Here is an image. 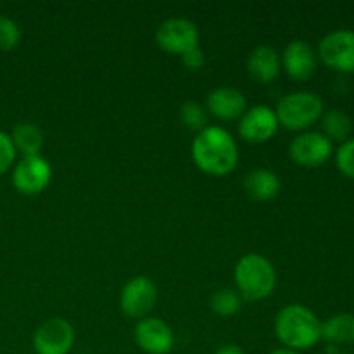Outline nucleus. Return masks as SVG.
<instances>
[{
    "mask_svg": "<svg viewBox=\"0 0 354 354\" xmlns=\"http://www.w3.org/2000/svg\"><path fill=\"white\" fill-rule=\"evenodd\" d=\"M192 159L197 168L211 176H225L239 162V147L221 127H206L192 142Z\"/></svg>",
    "mask_w": 354,
    "mask_h": 354,
    "instance_id": "f257e3e1",
    "label": "nucleus"
},
{
    "mask_svg": "<svg viewBox=\"0 0 354 354\" xmlns=\"http://www.w3.org/2000/svg\"><path fill=\"white\" fill-rule=\"evenodd\" d=\"M273 330L283 348L306 351L322 341V322L308 306L292 303L277 313Z\"/></svg>",
    "mask_w": 354,
    "mask_h": 354,
    "instance_id": "f03ea898",
    "label": "nucleus"
},
{
    "mask_svg": "<svg viewBox=\"0 0 354 354\" xmlns=\"http://www.w3.org/2000/svg\"><path fill=\"white\" fill-rule=\"evenodd\" d=\"M235 286L241 297L248 303L263 301L275 292L277 270L268 258L261 254L242 256L234 270Z\"/></svg>",
    "mask_w": 354,
    "mask_h": 354,
    "instance_id": "7ed1b4c3",
    "label": "nucleus"
},
{
    "mask_svg": "<svg viewBox=\"0 0 354 354\" xmlns=\"http://www.w3.org/2000/svg\"><path fill=\"white\" fill-rule=\"evenodd\" d=\"M280 127L290 131H308L324 116V100L313 92H292L283 95L275 107Z\"/></svg>",
    "mask_w": 354,
    "mask_h": 354,
    "instance_id": "20e7f679",
    "label": "nucleus"
},
{
    "mask_svg": "<svg viewBox=\"0 0 354 354\" xmlns=\"http://www.w3.org/2000/svg\"><path fill=\"white\" fill-rule=\"evenodd\" d=\"M318 57L325 66L339 73H354V31L339 28L322 38Z\"/></svg>",
    "mask_w": 354,
    "mask_h": 354,
    "instance_id": "39448f33",
    "label": "nucleus"
},
{
    "mask_svg": "<svg viewBox=\"0 0 354 354\" xmlns=\"http://www.w3.org/2000/svg\"><path fill=\"white\" fill-rule=\"evenodd\" d=\"M158 301V287L147 277H133L124 283L120 294V308L127 317L144 320Z\"/></svg>",
    "mask_w": 354,
    "mask_h": 354,
    "instance_id": "423d86ee",
    "label": "nucleus"
},
{
    "mask_svg": "<svg viewBox=\"0 0 354 354\" xmlns=\"http://www.w3.org/2000/svg\"><path fill=\"white\" fill-rule=\"evenodd\" d=\"M159 48L168 54L182 55L194 47H199V30L196 23L185 17H169L156 31Z\"/></svg>",
    "mask_w": 354,
    "mask_h": 354,
    "instance_id": "0eeeda50",
    "label": "nucleus"
},
{
    "mask_svg": "<svg viewBox=\"0 0 354 354\" xmlns=\"http://www.w3.org/2000/svg\"><path fill=\"white\" fill-rule=\"evenodd\" d=\"M334 154V144L322 131H303L289 145V156L303 168H318Z\"/></svg>",
    "mask_w": 354,
    "mask_h": 354,
    "instance_id": "6e6552de",
    "label": "nucleus"
},
{
    "mask_svg": "<svg viewBox=\"0 0 354 354\" xmlns=\"http://www.w3.org/2000/svg\"><path fill=\"white\" fill-rule=\"evenodd\" d=\"M50 180V162L40 154L23 158L12 169V183L23 196H38L47 189Z\"/></svg>",
    "mask_w": 354,
    "mask_h": 354,
    "instance_id": "1a4fd4ad",
    "label": "nucleus"
},
{
    "mask_svg": "<svg viewBox=\"0 0 354 354\" xmlns=\"http://www.w3.org/2000/svg\"><path fill=\"white\" fill-rule=\"evenodd\" d=\"M75 344V328L64 318H48L37 328L33 348L37 354H68Z\"/></svg>",
    "mask_w": 354,
    "mask_h": 354,
    "instance_id": "9d476101",
    "label": "nucleus"
},
{
    "mask_svg": "<svg viewBox=\"0 0 354 354\" xmlns=\"http://www.w3.org/2000/svg\"><path fill=\"white\" fill-rule=\"evenodd\" d=\"M279 128L275 109L263 104L248 109L239 120V135L249 144H265L275 137Z\"/></svg>",
    "mask_w": 354,
    "mask_h": 354,
    "instance_id": "9b49d317",
    "label": "nucleus"
},
{
    "mask_svg": "<svg viewBox=\"0 0 354 354\" xmlns=\"http://www.w3.org/2000/svg\"><path fill=\"white\" fill-rule=\"evenodd\" d=\"M135 342L145 354H168L175 346L171 327L159 318H144L135 327Z\"/></svg>",
    "mask_w": 354,
    "mask_h": 354,
    "instance_id": "f8f14e48",
    "label": "nucleus"
},
{
    "mask_svg": "<svg viewBox=\"0 0 354 354\" xmlns=\"http://www.w3.org/2000/svg\"><path fill=\"white\" fill-rule=\"evenodd\" d=\"M282 69L296 82H306L317 71L318 55L306 40H292L280 55Z\"/></svg>",
    "mask_w": 354,
    "mask_h": 354,
    "instance_id": "ddd939ff",
    "label": "nucleus"
},
{
    "mask_svg": "<svg viewBox=\"0 0 354 354\" xmlns=\"http://www.w3.org/2000/svg\"><path fill=\"white\" fill-rule=\"evenodd\" d=\"M206 111L221 121L241 120L248 111V100L244 93L234 86H218L207 93Z\"/></svg>",
    "mask_w": 354,
    "mask_h": 354,
    "instance_id": "4468645a",
    "label": "nucleus"
},
{
    "mask_svg": "<svg viewBox=\"0 0 354 354\" xmlns=\"http://www.w3.org/2000/svg\"><path fill=\"white\" fill-rule=\"evenodd\" d=\"M245 66H248V73L251 75V78L256 80L258 83L273 82L282 71L280 54L273 47H268V45L256 47L249 54Z\"/></svg>",
    "mask_w": 354,
    "mask_h": 354,
    "instance_id": "2eb2a0df",
    "label": "nucleus"
},
{
    "mask_svg": "<svg viewBox=\"0 0 354 354\" xmlns=\"http://www.w3.org/2000/svg\"><path fill=\"white\" fill-rule=\"evenodd\" d=\"M280 178L273 171L265 168H256L249 171L244 178V190L251 199L266 203L275 199L280 194Z\"/></svg>",
    "mask_w": 354,
    "mask_h": 354,
    "instance_id": "dca6fc26",
    "label": "nucleus"
},
{
    "mask_svg": "<svg viewBox=\"0 0 354 354\" xmlns=\"http://www.w3.org/2000/svg\"><path fill=\"white\" fill-rule=\"evenodd\" d=\"M322 339L332 346L354 344V315L337 313L324 322Z\"/></svg>",
    "mask_w": 354,
    "mask_h": 354,
    "instance_id": "f3484780",
    "label": "nucleus"
},
{
    "mask_svg": "<svg viewBox=\"0 0 354 354\" xmlns=\"http://www.w3.org/2000/svg\"><path fill=\"white\" fill-rule=\"evenodd\" d=\"M16 152H21L23 158L28 156H38L44 145V133L40 128L33 123H17L10 133Z\"/></svg>",
    "mask_w": 354,
    "mask_h": 354,
    "instance_id": "a211bd4d",
    "label": "nucleus"
},
{
    "mask_svg": "<svg viewBox=\"0 0 354 354\" xmlns=\"http://www.w3.org/2000/svg\"><path fill=\"white\" fill-rule=\"evenodd\" d=\"M353 123L348 113L342 109L324 111L322 116V133L330 142H346L351 135Z\"/></svg>",
    "mask_w": 354,
    "mask_h": 354,
    "instance_id": "6ab92c4d",
    "label": "nucleus"
},
{
    "mask_svg": "<svg viewBox=\"0 0 354 354\" xmlns=\"http://www.w3.org/2000/svg\"><path fill=\"white\" fill-rule=\"evenodd\" d=\"M242 304H244V299L241 297V294L235 289H230V287L216 290L211 296L209 301V306L213 310V313L221 318L235 317L242 310Z\"/></svg>",
    "mask_w": 354,
    "mask_h": 354,
    "instance_id": "aec40b11",
    "label": "nucleus"
},
{
    "mask_svg": "<svg viewBox=\"0 0 354 354\" xmlns=\"http://www.w3.org/2000/svg\"><path fill=\"white\" fill-rule=\"evenodd\" d=\"M180 121L183 127L189 128L192 131H203L204 128L209 127L207 124V111L203 104L194 102V100H187L182 107H180Z\"/></svg>",
    "mask_w": 354,
    "mask_h": 354,
    "instance_id": "412c9836",
    "label": "nucleus"
},
{
    "mask_svg": "<svg viewBox=\"0 0 354 354\" xmlns=\"http://www.w3.org/2000/svg\"><path fill=\"white\" fill-rule=\"evenodd\" d=\"M21 30L16 21L0 14V50H12L19 45Z\"/></svg>",
    "mask_w": 354,
    "mask_h": 354,
    "instance_id": "4be33fe9",
    "label": "nucleus"
},
{
    "mask_svg": "<svg viewBox=\"0 0 354 354\" xmlns=\"http://www.w3.org/2000/svg\"><path fill=\"white\" fill-rule=\"evenodd\" d=\"M335 165L342 175L354 180V138H349L339 145L335 151Z\"/></svg>",
    "mask_w": 354,
    "mask_h": 354,
    "instance_id": "5701e85b",
    "label": "nucleus"
},
{
    "mask_svg": "<svg viewBox=\"0 0 354 354\" xmlns=\"http://www.w3.org/2000/svg\"><path fill=\"white\" fill-rule=\"evenodd\" d=\"M16 149H14L10 135L6 131H0V175L9 171L16 161Z\"/></svg>",
    "mask_w": 354,
    "mask_h": 354,
    "instance_id": "b1692460",
    "label": "nucleus"
},
{
    "mask_svg": "<svg viewBox=\"0 0 354 354\" xmlns=\"http://www.w3.org/2000/svg\"><path fill=\"white\" fill-rule=\"evenodd\" d=\"M182 62L190 71H199L206 64V57H204V52L201 50V47H194L187 50L185 54H182Z\"/></svg>",
    "mask_w": 354,
    "mask_h": 354,
    "instance_id": "393cba45",
    "label": "nucleus"
},
{
    "mask_svg": "<svg viewBox=\"0 0 354 354\" xmlns=\"http://www.w3.org/2000/svg\"><path fill=\"white\" fill-rule=\"evenodd\" d=\"M214 354H245L242 351V348H239L237 344H225L221 346Z\"/></svg>",
    "mask_w": 354,
    "mask_h": 354,
    "instance_id": "a878e982",
    "label": "nucleus"
},
{
    "mask_svg": "<svg viewBox=\"0 0 354 354\" xmlns=\"http://www.w3.org/2000/svg\"><path fill=\"white\" fill-rule=\"evenodd\" d=\"M270 354H299V353L292 351V349H289V348H279V349H273Z\"/></svg>",
    "mask_w": 354,
    "mask_h": 354,
    "instance_id": "bb28decb",
    "label": "nucleus"
},
{
    "mask_svg": "<svg viewBox=\"0 0 354 354\" xmlns=\"http://www.w3.org/2000/svg\"><path fill=\"white\" fill-rule=\"evenodd\" d=\"M339 354H349V353H339Z\"/></svg>",
    "mask_w": 354,
    "mask_h": 354,
    "instance_id": "cd10ccee",
    "label": "nucleus"
},
{
    "mask_svg": "<svg viewBox=\"0 0 354 354\" xmlns=\"http://www.w3.org/2000/svg\"><path fill=\"white\" fill-rule=\"evenodd\" d=\"M83 354H86V353H83Z\"/></svg>",
    "mask_w": 354,
    "mask_h": 354,
    "instance_id": "c85d7f7f",
    "label": "nucleus"
}]
</instances>
